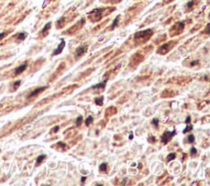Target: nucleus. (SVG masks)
Instances as JSON below:
<instances>
[{"mask_svg":"<svg viewBox=\"0 0 210 186\" xmlns=\"http://www.w3.org/2000/svg\"><path fill=\"white\" fill-rule=\"evenodd\" d=\"M65 45H66L65 40H64L63 39H61V44H59L58 47L54 50V52H53V55H58V54H59V53H61L62 52H63Z\"/></svg>","mask_w":210,"mask_h":186,"instance_id":"obj_2","label":"nucleus"},{"mask_svg":"<svg viewBox=\"0 0 210 186\" xmlns=\"http://www.w3.org/2000/svg\"><path fill=\"white\" fill-rule=\"evenodd\" d=\"M158 121H158V118H153V121H152V124H153V125H155L156 127H158Z\"/></svg>","mask_w":210,"mask_h":186,"instance_id":"obj_18","label":"nucleus"},{"mask_svg":"<svg viewBox=\"0 0 210 186\" xmlns=\"http://www.w3.org/2000/svg\"><path fill=\"white\" fill-rule=\"evenodd\" d=\"M51 24H52L51 22H48V23L46 24V26H45L44 27V29L42 30V32H43V33H44V32H45L46 31H48V30L51 27Z\"/></svg>","mask_w":210,"mask_h":186,"instance_id":"obj_14","label":"nucleus"},{"mask_svg":"<svg viewBox=\"0 0 210 186\" xmlns=\"http://www.w3.org/2000/svg\"><path fill=\"white\" fill-rule=\"evenodd\" d=\"M198 63H199V60H195V61H193V62H190V66H195L196 64H198Z\"/></svg>","mask_w":210,"mask_h":186,"instance_id":"obj_21","label":"nucleus"},{"mask_svg":"<svg viewBox=\"0 0 210 186\" xmlns=\"http://www.w3.org/2000/svg\"><path fill=\"white\" fill-rule=\"evenodd\" d=\"M45 157H46V155H40L39 157H38V158H37V160H36L37 165H39V164L41 163L42 161L44 160Z\"/></svg>","mask_w":210,"mask_h":186,"instance_id":"obj_8","label":"nucleus"},{"mask_svg":"<svg viewBox=\"0 0 210 186\" xmlns=\"http://www.w3.org/2000/svg\"><path fill=\"white\" fill-rule=\"evenodd\" d=\"M0 152H1V151H0Z\"/></svg>","mask_w":210,"mask_h":186,"instance_id":"obj_29","label":"nucleus"},{"mask_svg":"<svg viewBox=\"0 0 210 186\" xmlns=\"http://www.w3.org/2000/svg\"><path fill=\"white\" fill-rule=\"evenodd\" d=\"M26 36V32H21V33L18 34V39H21V40H23V39H25V38Z\"/></svg>","mask_w":210,"mask_h":186,"instance_id":"obj_12","label":"nucleus"},{"mask_svg":"<svg viewBox=\"0 0 210 186\" xmlns=\"http://www.w3.org/2000/svg\"><path fill=\"white\" fill-rule=\"evenodd\" d=\"M82 120H83V117H81V116H80V117H77L76 121V125H77V126H80V125H81Z\"/></svg>","mask_w":210,"mask_h":186,"instance_id":"obj_13","label":"nucleus"},{"mask_svg":"<svg viewBox=\"0 0 210 186\" xmlns=\"http://www.w3.org/2000/svg\"><path fill=\"white\" fill-rule=\"evenodd\" d=\"M190 153L192 155H195V153H197V149H196L195 147H192V148H191V149H190Z\"/></svg>","mask_w":210,"mask_h":186,"instance_id":"obj_20","label":"nucleus"},{"mask_svg":"<svg viewBox=\"0 0 210 186\" xmlns=\"http://www.w3.org/2000/svg\"><path fill=\"white\" fill-rule=\"evenodd\" d=\"M107 164L106 163H102L100 166H99V169H100V171H106L107 169Z\"/></svg>","mask_w":210,"mask_h":186,"instance_id":"obj_15","label":"nucleus"},{"mask_svg":"<svg viewBox=\"0 0 210 186\" xmlns=\"http://www.w3.org/2000/svg\"><path fill=\"white\" fill-rule=\"evenodd\" d=\"M118 20H119V17H117L115 18L113 23H112V29H114L115 26L117 25V21H118Z\"/></svg>","mask_w":210,"mask_h":186,"instance_id":"obj_19","label":"nucleus"},{"mask_svg":"<svg viewBox=\"0 0 210 186\" xmlns=\"http://www.w3.org/2000/svg\"><path fill=\"white\" fill-rule=\"evenodd\" d=\"M86 50H87V46H85V45H80V46H79L76 48V57L82 56L86 52Z\"/></svg>","mask_w":210,"mask_h":186,"instance_id":"obj_3","label":"nucleus"},{"mask_svg":"<svg viewBox=\"0 0 210 186\" xmlns=\"http://www.w3.org/2000/svg\"><path fill=\"white\" fill-rule=\"evenodd\" d=\"M175 158H176V153H170V154H168V161L174 160Z\"/></svg>","mask_w":210,"mask_h":186,"instance_id":"obj_10","label":"nucleus"},{"mask_svg":"<svg viewBox=\"0 0 210 186\" xmlns=\"http://www.w3.org/2000/svg\"><path fill=\"white\" fill-rule=\"evenodd\" d=\"M20 85H21V80H17V81L13 84V89H14V90L17 89L20 86Z\"/></svg>","mask_w":210,"mask_h":186,"instance_id":"obj_17","label":"nucleus"},{"mask_svg":"<svg viewBox=\"0 0 210 186\" xmlns=\"http://www.w3.org/2000/svg\"><path fill=\"white\" fill-rule=\"evenodd\" d=\"M192 129H193V125H187L186 127L185 128V130H183V133H186L188 131L192 130Z\"/></svg>","mask_w":210,"mask_h":186,"instance_id":"obj_16","label":"nucleus"},{"mask_svg":"<svg viewBox=\"0 0 210 186\" xmlns=\"http://www.w3.org/2000/svg\"><path fill=\"white\" fill-rule=\"evenodd\" d=\"M27 66H28L27 63H24V64H22V65H21L18 67H17L15 70V75H19V74L21 73V72H23L26 69Z\"/></svg>","mask_w":210,"mask_h":186,"instance_id":"obj_5","label":"nucleus"},{"mask_svg":"<svg viewBox=\"0 0 210 186\" xmlns=\"http://www.w3.org/2000/svg\"><path fill=\"white\" fill-rule=\"evenodd\" d=\"M46 88H47V86H43V87H39V88L35 89V90H33L31 93L29 94V95H28V98H31V97L36 96L37 94H39V93L43 92V91H44Z\"/></svg>","mask_w":210,"mask_h":186,"instance_id":"obj_4","label":"nucleus"},{"mask_svg":"<svg viewBox=\"0 0 210 186\" xmlns=\"http://www.w3.org/2000/svg\"><path fill=\"white\" fill-rule=\"evenodd\" d=\"M187 139H188V141H189V143L192 144V143L195 142V135H194V134H189L187 137Z\"/></svg>","mask_w":210,"mask_h":186,"instance_id":"obj_11","label":"nucleus"},{"mask_svg":"<svg viewBox=\"0 0 210 186\" xmlns=\"http://www.w3.org/2000/svg\"><path fill=\"white\" fill-rule=\"evenodd\" d=\"M58 130H59V125H56L55 127L53 128V132H54V133H56V132L58 131Z\"/></svg>","mask_w":210,"mask_h":186,"instance_id":"obj_25","label":"nucleus"},{"mask_svg":"<svg viewBox=\"0 0 210 186\" xmlns=\"http://www.w3.org/2000/svg\"><path fill=\"white\" fill-rule=\"evenodd\" d=\"M94 120V118L92 116H89V117L85 119V125L86 126H89L90 125V123H92V121Z\"/></svg>","mask_w":210,"mask_h":186,"instance_id":"obj_7","label":"nucleus"},{"mask_svg":"<svg viewBox=\"0 0 210 186\" xmlns=\"http://www.w3.org/2000/svg\"><path fill=\"white\" fill-rule=\"evenodd\" d=\"M95 102L97 105H99V106H103L104 104V96H100L99 98H96L95 99Z\"/></svg>","mask_w":210,"mask_h":186,"instance_id":"obj_6","label":"nucleus"},{"mask_svg":"<svg viewBox=\"0 0 210 186\" xmlns=\"http://www.w3.org/2000/svg\"><path fill=\"white\" fill-rule=\"evenodd\" d=\"M149 139H151V143L155 142V140H156V139H155L154 136H151V139H149Z\"/></svg>","mask_w":210,"mask_h":186,"instance_id":"obj_26","label":"nucleus"},{"mask_svg":"<svg viewBox=\"0 0 210 186\" xmlns=\"http://www.w3.org/2000/svg\"><path fill=\"white\" fill-rule=\"evenodd\" d=\"M175 134H176V130H173V131H165L163 133V134L161 137V141H162L163 144H166L169 140H170L172 137H173Z\"/></svg>","mask_w":210,"mask_h":186,"instance_id":"obj_1","label":"nucleus"},{"mask_svg":"<svg viewBox=\"0 0 210 186\" xmlns=\"http://www.w3.org/2000/svg\"><path fill=\"white\" fill-rule=\"evenodd\" d=\"M190 121H191V118H190V117L189 116V117H187L186 120H185V122L186 123V124H189V123H190Z\"/></svg>","mask_w":210,"mask_h":186,"instance_id":"obj_24","label":"nucleus"},{"mask_svg":"<svg viewBox=\"0 0 210 186\" xmlns=\"http://www.w3.org/2000/svg\"><path fill=\"white\" fill-rule=\"evenodd\" d=\"M129 139H133V134H132V133L130 134V137H129Z\"/></svg>","mask_w":210,"mask_h":186,"instance_id":"obj_28","label":"nucleus"},{"mask_svg":"<svg viewBox=\"0 0 210 186\" xmlns=\"http://www.w3.org/2000/svg\"><path fill=\"white\" fill-rule=\"evenodd\" d=\"M6 34H7V32H2V33H0V40H1L2 38L6 35Z\"/></svg>","mask_w":210,"mask_h":186,"instance_id":"obj_22","label":"nucleus"},{"mask_svg":"<svg viewBox=\"0 0 210 186\" xmlns=\"http://www.w3.org/2000/svg\"><path fill=\"white\" fill-rule=\"evenodd\" d=\"M85 180H86V177H82V178H81V182L84 183V181H85Z\"/></svg>","mask_w":210,"mask_h":186,"instance_id":"obj_27","label":"nucleus"},{"mask_svg":"<svg viewBox=\"0 0 210 186\" xmlns=\"http://www.w3.org/2000/svg\"><path fill=\"white\" fill-rule=\"evenodd\" d=\"M105 85H106V81H104L103 83H100V84H98V85H94L92 88H101V89H104L105 87Z\"/></svg>","mask_w":210,"mask_h":186,"instance_id":"obj_9","label":"nucleus"},{"mask_svg":"<svg viewBox=\"0 0 210 186\" xmlns=\"http://www.w3.org/2000/svg\"><path fill=\"white\" fill-rule=\"evenodd\" d=\"M58 144L60 145V146H62V147L63 148V149H65V148H66V144H64V143H63V142H58Z\"/></svg>","mask_w":210,"mask_h":186,"instance_id":"obj_23","label":"nucleus"}]
</instances>
